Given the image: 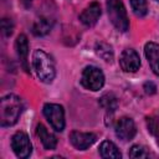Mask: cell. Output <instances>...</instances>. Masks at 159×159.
<instances>
[{"instance_id": "cell-16", "label": "cell", "mask_w": 159, "mask_h": 159, "mask_svg": "<svg viewBox=\"0 0 159 159\" xmlns=\"http://www.w3.org/2000/svg\"><path fill=\"white\" fill-rule=\"evenodd\" d=\"M96 52L106 62H112V60H113V50L108 43L102 42V41L97 42L96 43Z\"/></svg>"}, {"instance_id": "cell-8", "label": "cell", "mask_w": 159, "mask_h": 159, "mask_svg": "<svg viewBox=\"0 0 159 159\" xmlns=\"http://www.w3.org/2000/svg\"><path fill=\"white\" fill-rule=\"evenodd\" d=\"M119 65L124 72H135L140 67L139 55L132 48H125L120 53Z\"/></svg>"}, {"instance_id": "cell-3", "label": "cell", "mask_w": 159, "mask_h": 159, "mask_svg": "<svg viewBox=\"0 0 159 159\" xmlns=\"http://www.w3.org/2000/svg\"><path fill=\"white\" fill-rule=\"evenodd\" d=\"M107 11L111 22L122 32L129 29V20L125 7L120 0H107Z\"/></svg>"}, {"instance_id": "cell-19", "label": "cell", "mask_w": 159, "mask_h": 159, "mask_svg": "<svg viewBox=\"0 0 159 159\" xmlns=\"http://www.w3.org/2000/svg\"><path fill=\"white\" fill-rule=\"evenodd\" d=\"M129 157L130 158H148L149 154L145 150L144 147L142 145H133L129 150Z\"/></svg>"}, {"instance_id": "cell-7", "label": "cell", "mask_w": 159, "mask_h": 159, "mask_svg": "<svg viewBox=\"0 0 159 159\" xmlns=\"http://www.w3.org/2000/svg\"><path fill=\"white\" fill-rule=\"evenodd\" d=\"M114 130H116V135L122 140H130L137 133V128H135L133 119L128 117L120 118L116 123Z\"/></svg>"}, {"instance_id": "cell-20", "label": "cell", "mask_w": 159, "mask_h": 159, "mask_svg": "<svg viewBox=\"0 0 159 159\" xmlns=\"http://www.w3.org/2000/svg\"><path fill=\"white\" fill-rule=\"evenodd\" d=\"M147 125H148V130L157 138V142H158V144H159V124H158V122H157V119L155 118H147Z\"/></svg>"}, {"instance_id": "cell-21", "label": "cell", "mask_w": 159, "mask_h": 159, "mask_svg": "<svg viewBox=\"0 0 159 159\" xmlns=\"http://www.w3.org/2000/svg\"><path fill=\"white\" fill-rule=\"evenodd\" d=\"M1 30L5 36H10L14 31V24L10 19H2L1 20Z\"/></svg>"}, {"instance_id": "cell-6", "label": "cell", "mask_w": 159, "mask_h": 159, "mask_svg": "<svg viewBox=\"0 0 159 159\" xmlns=\"http://www.w3.org/2000/svg\"><path fill=\"white\" fill-rule=\"evenodd\" d=\"M11 148H12L14 153L16 154V157H19L21 159L30 157V154L32 152V145L30 143V139H29L27 134L24 132H17L12 135Z\"/></svg>"}, {"instance_id": "cell-4", "label": "cell", "mask_w": 159, "mask_h": 159, "mask_svg": "<svg viewBox=\"0 0 159 159\" xmlns=\"http://www.w3.org/2000/svg\"><path fill=\"white\" fill-rule=\"evenodd\" d=\"M81 83L84 88L91 91H98L104 84V75L103 72L94 66H87L81 77Z\"/></svg>"}, {"instance_id": "cell-14", "label": "cell", "mask_w": 159, "mask_h": 159, "mask_svg": "<svg viewBox=\"0 0 159 159\" xmlns=\"http://www.w3.org/2000/svg\"><path fill=\"white\" fill-rule=\"evenodd\" d=\"M99 153H101L102 158H106V159H119L122 157V154L118 150V148L116 147V144L109 140L102 142V144L99 145Z\"/></svg>"}, {"instance_id": "cell-22", "label": "cell", "mask_w": 159, "mask_h": 159, "mask_svg": "<svg viewBox=\"0 0 159 159\" xmlns=\"http://www.w3.org/2000/svg\"><path fill=\"white\" fill-rule=\"evenodd\" d=\"M155 89H157V87H155V84H154L153 82H145V83H144V91H145L147 94H153V93H155Z\"/></svg>"}, {"instance_id": "cell-15", "label": "cell", "mask_w": 159, "mask_h": 159, "mask_svg": "<svg viewBox=\"0 0 159 159\" xmlns=\"http://www.w3.org/2000/svg\"><path fill=\"white\" fill-rule=\"evenodd\" d=\"M52 25H53V22L50 19L39 17L32 25V32L36 36H43V35H46V34H48L51 31Z\"/></svg>"}, {"instance_id": "cell-2", "label": "cell", "mask_w": 159, "mask_h": 159, "mask_svg": "<svg viewBox=\"0 0 159 159\" xmlns=\"http://www.w3.org/2000/svg\"><path fill=\"white\" fill-rule=\"evenodd\" d=\"M32 65L40 81L45 83L52 82L56 75V70H55L53 60L51 58L50 55H47L42 50H35L32 55Z\"/></svg>"}, {"instance_id": "cell-13", "label": "cell", "mask_w": 159, "mask_h": 159, "mask_svg": "<svg viewBox=\"0 0 159 159\" xmlns=\"http://www.w3.org/2000/svg\"><path fill=\"white\" fill-rule=\"evenodd\" d=\"M36 133H37V135H39V138H40V140H41V143H42V145L45 147V149H55L56 148V144H57V139H56V137L52 134V133H50L47 129H46V127L43 125V124H37V127H36Z\"/></svg>"}, {"instance_id": "cell-18", "label": "cell", "mask_w": 159, "mask_h": 159, "mask_svg": "<svg viewBox=\"0 0 159 159\" xmlns=\"http://www.w3.org/2000/svg\"><path fill=\"white\" fill-rule=\"evenodd\" d=\"M130 5L133 9V12L139 16L143 17L147 15L148 12V5H147V0H130Z\"/></svg>"}, {"instance_id": "cell-11", "label": "cell", "mask_w": 159, "mask_h": 159, "mask_svg": "<svg viewBox=\"0 0 159 159\" xmlns=\"http://www.w3.org/2000/svg\"><path fill=\"white\" fill-rule=\"evenodd\" d=\"M144 52L150 68L155 75H159V45H157L155 42H148L145 43Z\"/></svg>"}, {"instance_id": "cell-23", "label": "cell", "mask_w": 159, "mask_h": 159, "mask_svg": "<svg viewBox=\"0 0 159 159\" xmlns=\"http://www.w3.org/2000/svg\"><path fill=\"white\" fill-rule=\"evenodd\" d=\"M155 1H158V2H159V0H155Z\"/></svg>"}, {"instance_id": "cell-17", "label": "cell", "mask_w": 159, "mask_h": 159, "mask_svg": "<svg viewBox=\"0 0 159 159\" xmlns=\"http://www.w3.org/2000/svg\"><path fill=\"white\" fill-rule=\"evenodd\" d=\"M99 104L104 109H107L109 112H114L116 108H117V106H118V102H117V98L113 94L107 93V94H104V96H102L99 98Z\"/></svg>"}, {"instance_id": "cell-10", "label": "cell", "mask_w": 159, "mask_h": 159, "mask_svg": "<svg viewBox=\"0 0 159 159\" xmlns=\"http://www.w3.org/2000/svg\"><path fill=\"white\" fill-rule=\"evenodd\" d=\"M70 140L75 148L80 150H84L96 142V135L93 133H82L75 130L70 134Z\"/></svg>"}, {"instance_id": "cell-12", "label": "cell", "mask_w": 159, "mask_h": 159, "mask_svg": "<svg viewBox=\"0 0 159 159\" xmlns=\"http://www.w3.org/2000/svg\"><path fill=\"white\" fill-rule=\"evenodd\" d=\"M15 47H16V52L17 56L21 61V65L24 67V70L29 73V66H27V55H29V42H27V37L25 35H19L15 42Z\"/></svg>"}, {"instance_id": "cell-5", "label": "cell", "mask_w": 159, "mask_h": 159, "mask_svg": "<svg viewBox=\"0 0 159 159\" xmlns=\"http://www.w3.org/2000/svg\"><path fill=\"white\" fill-rule=\"evenodd\" d=\"M43 116L56 132L65 129V111L62 106L55 103H47L43 106Z\"/></svg>"}, {"instance_id": "cell-9", "label": "cell", "mask_w": 159, "mask_h": 159, "mask_svg": "<svg viewBox=\"0 0 159 159\" xmlns=\"http://www.w3.org/2000/svg\"><path fill=\"white\" fill-rule=\"evenodd\" d=\"M101 12V5L97 1H93L82 11V14L80 15V20L86 26H93L98 21Z\"/></svg>"}, {"instance_id": "cell-1", "label": "cell", "mask_w": 159, "mask_h": 159, "mask_svg": "<svg viewBox=\"0 0 159 159\" xmlns=\"http://www.w3.org/2000/svg\"><path fill=\"white\" fill-rule=\"evenodd\" d=\"M22 101L15 94H7L0 101V123L1 127L14 125L21 112H22Z\"/></svg>"}]
</instances>
